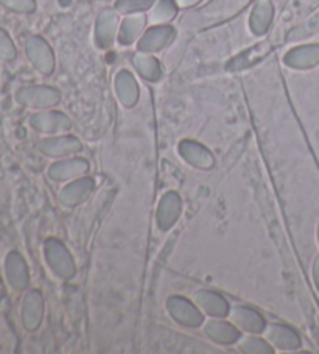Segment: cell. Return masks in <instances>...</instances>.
Here are the masks:
<instances>
[{
  "label": "cell",
  "mask_w": 319,
  "mask_h": 354,
  "mask_svg": "<svg viewBox=\"0 0 319 354\" xmlns=\"http://www.w3.org/2000/svg\"><path fill=\"white\" fill-rule=\"evenodd\" d=\"M5 273H7V279L13 289L22 290L27 288L28 284L27 266L19 253L16 252L8 253L7 261H5Z\"/></svg>",
  "instance_id": "cell-3"
},
{
  "label": "cell",
  "mask_w": 319,
  "mask_h": 354,
  "mask_svg": "<svg viewBox=\"0 0 319 354\" xmlns=\"http://www.w3.org/2000/svg\"><path fill=\"white\" fill-rule=\"evenodd\" d=\"M23 325L28 329H35L41 319V297L38 292H30L22 304Z\"/></svg>",
  "instance_id": "cell-5"
},
{
  "label": "cell",
  "mask_w": 319,
  "mask_h": 354,
  "mask_svg": "<svg viewBox=\"0 0 319 354\" xmlns=\"http://www.w3.org/2000/svg\"><path fill=\"white\" fill-rule=\"evenodd\" d=\"M134 64H136L140 74H142L145 78H150V80H156L159 74H161L157 61L150 57H137L136 61H134Z\"/></svg>",
  "instance_id": "cell-11"
},
{
  "label": "cell",
  "mask_w": 319,
  "mask_h": 354,
  "mask_svg": "<svg viewBox=\"0 0 319 354\" xmlns=\"http://www.w3.org/2000/svg\"><path fill=\"white\" fill-rule=\"evenodd\" d=\"M273 15V8L271 3L268 0H262V2L257 3V7L254 10L253 19H251V24H253V30L255 33H265L268 28L269 19H271Z\"/></svg>",
  "instance_id": "cell-8"
},
{
  "label": "cell",
  "mask_w": 319,
  "mask_h": 354,
  "mask_svg": "<svg viewBox=\"0 0 319 354\" xmlns=\"http://www.w3.org/2000/svg\"><path fill=\"white\" fill-rule=\"evenodd\" d=\"M0 3L16 13H32L36 8L35 0H0Z\"/></svg>",
  "instance_id": "cell-14"
},
{
  "label": "cell",
  "mask_w": 319,
  "mask_h": 354,
  "mask_svg": "<svg viewBox=\"0 0 319 354\" xmlns=\"http://www.w3.org/2000/svg\"><path fill=\"white\" fill-rule=\"evenodd\" d=\"M155 0H119L117 10L122 13H134V11H142L150 8Z\"/></svg>",
  "instance_id": "cell-13"
},
{
  "label": "cell",
  "mask_w": 319,
  "mask_h": 354,
  "mask_svg": "<svg viewBox=\"0 0 319 354\" xmlns=\"http://www.w3.org/2000/svg\"><path fill=\"white\" fill-rule=\"evenodd\" d=\"M27 55L36 69L42 74H50L53 69V55L44 39L38 36L30 38L27 42Z\"/></svg>",
  "instance_id": "cell-2"
},
{
  "label": "cell",
  "mask_w": 319,
  "mask_h": 354,
  "mask_svg": "<svg viewBox=\"0 0 319 354\" xmlns=\"http://www.w3.org/2000/svg\"><path fill=\"white\" fill-rule=\"evenodd\" d=\"M0 58L2 59H14L16 48L10 35L5 30L0 28Z\"/></svg>",
  "instance_id": "cell-15"
},
{
  "label": "cell",
  "mask_w": 319,
  "mask_h": 354,
  "mask_svg": "<svg viewBox=\"0 0 319 354\" xmlns=\"http://www.w3.org/2000/svg\"><path fill=\"white\" fill-rule=\"evenodd\" d=\"M318 59H319V47L316 46L299 48V50H294L287 57L288 64L296 66V67L311 66L315 64Z\"/></svg>",
  "instance_id": "cell-7"
},
{
  "label": "cell",
  "mask_w": 319,
  "mask_h": 354,
  "mask_svg": "<svg viewBox=\"0 0 319 354\" xmlns=\"http://www.w3.org/2000/svg\"><path fill=\"white\" fill-rule=\"evenodd\" d=\"M176 2L182 5V7H188V5H193L196 2H200V0H176Z\"/></svg>",
  "instance_id": "cell-16"
},
{
  "label": "cell",
  "mask_w": 319,
  "mask_h": 354,
  "mask_svg": "<svg viewBox=\"0 0 319 354\" xmlns=\"http://www.w3.org/2000/svg\"><path fill=\"white\" fill-rule=\"evenodd\" d=\"M115 24H117V17H115L113 11H104L100 16L97 26V39L102 46H108L109 42H113Z\"/></svg>",
  "instance_id": "cell-6"
},
{
  "label": "cell",
  "mask_w": 319,
  "mask_h": 354,
  "mask_svg": "<svg viewBox=\"0 0 319 354\" xmlns=\"http://www.w3.org/2000/svg\"><path fill=\"white\" fill-rule=\"evenodd\" d=\"M117 91L120 94L122 102H125L126 105H131V103L136 100L137 97V86L134 83L133 77L128 74V72H122L117 78Z\"/></svg>",
  "instance_id": "cell-9"
},
{
  "label": "cell",
  "mask_w": 319,
  "mask_h": 354,
  "mask_svg": "<svg viewBox=\"0 0 319 354\" xmlns=\"http://www.w3.org/2000/svg\"><path fill=\"white\" fill-rule=\"evenodd\" d=\"M173 30L170 27H157V28H151L148 33H146L142 41H140V50L144 52H155L162 48L164 46H167L170 39L173 38Z\"/></svg>",
  "instance_id": "cell-4"
},
{
  "label": "cell",
  "mask_w": 319,
  "mask_h": 354,
  "mask_svg": "<svg viewBox=\"0 0 319 354\" xmlns=\"http://www.w3.org/2000/svg\"><path fill=\"white\" fill-rule=\"evenodd\" d=\"M144 26V17L136 16L130 17L124 22V27H122L120 33V42L122 44H130V42L136 38V35L140 32V28Z\"/></svg>",
  "instance_id": "cell-10"
},
{
  "label": "cell",
  "mask_w": 319,
  "mask_h": 354,
  "mask_svg": "<svg viewBox=\"0 0 319 354\" xmlns=\"http://www.w3.org/2000/svg\"><path fill=\"white\" fill-rule=\"evenodd\" d=\"M17 102L21 105L32 106V108H44L52 106L59 100V93L52 88L44 86H30L22 88L16 94Z\"/></svg>",
  "instance_id": "cell-1"
},
{
  "label": "cell",
  "mask_w": 319,
  "mask_h": 354,
  "mask_svg": "<svg viewBox=\"0 0 319 354\" xmlns=\"http://www.w3.org/2000/svg\"><path fill=\"white\" fill-rule=\"evenodd\" d=\"M176 13V7L173 0H161V3L157 5V8L153 13V21L155 22H164L168 21Z\"/></svg>",
  "instance_id": "cell-12"
}]
</instances>
